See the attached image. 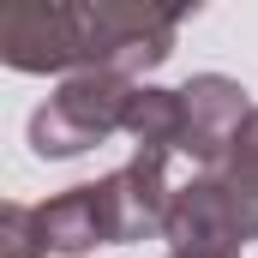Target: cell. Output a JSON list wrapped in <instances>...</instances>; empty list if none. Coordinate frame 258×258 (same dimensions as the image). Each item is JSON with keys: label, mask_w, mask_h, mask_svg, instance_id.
<instances>
[{"label": "cell", "mask_w": 258, "mask_h": 258, "mask_svg": "<svg viewBox=\"0 0 258 258\" xmlns=\"http://www.w3.org/2000/svg\"><path fill=\"white\" fill-rule=\"evenodd\" d=\"M168 258H192V252H168Z\"/></svg>", "instance_id": "3957f363"}, {"label": "cell", "mask_w": 258, "mask_h": 258, "mask_svg": "<svg viewBox=\"0 0 258 258\" xmlns=\"http://www.w3.org/2000/svg\"><path fill=\"white\" fill-rule=\"evenodd\" d=\"M186 24L180 6H6L0 12V54L18 72H120L168 60L174 30Z\"/></svg>", "instance_id": "6da1fadb"}, {"label": "cell", "mask_w": 258, "mask_h": 258, "mask_svg": "<svg viewBox=\"0 0 258 258\" xmlns=\"http://www.w3.org/2000/svg\"><path fill=\"white\" fill-rule=\"evenodd\" d=\"M132 102H138L132 78H120V72H78V78L60 84V96H48L30 114V144H36V156H78V150H90L108 132L126 126Z\"/></svg>", "instance_id": "7a4b0ae2"}]
</instances>
